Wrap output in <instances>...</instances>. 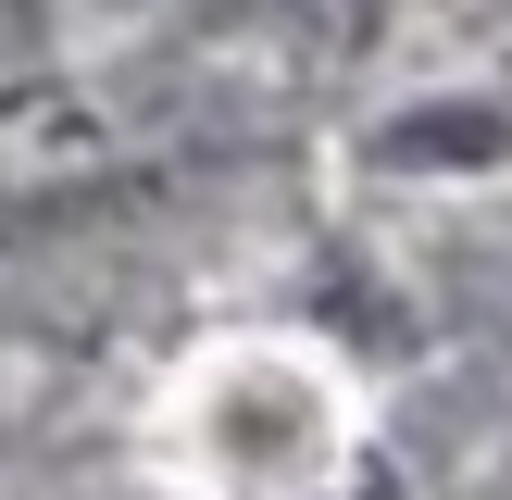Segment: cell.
<instances>
[{
  "instance_id": "6da1fadb",
  "label": "cell",
  "mask_w": 512,
  "mask_h": 500,
  "mask_svg": "<svg viewBox=\"0 0 512 500\" xmlns=\"http://www.w3.org/2000/svg\"><path fill=\"white\" fill-rule=\"evenodd\" d=\"M163 450H175V475L200 500H300V488H325L350 463L325 363H300L275 338L200 350L175 375V400H163Z\"/></svg>"
}]
</instances>
